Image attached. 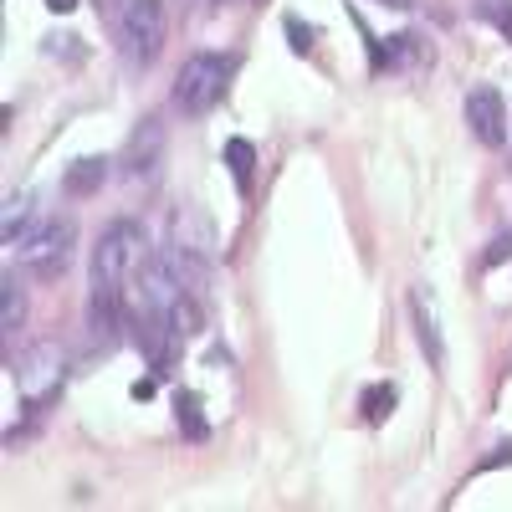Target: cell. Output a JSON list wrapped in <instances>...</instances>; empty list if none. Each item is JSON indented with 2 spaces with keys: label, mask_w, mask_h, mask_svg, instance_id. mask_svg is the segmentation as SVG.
<instances>
[{
  "label": "cell",
  "mask_w": 512,
  "mask_h": 512,
  "mask_svg": "<svg viewBox=\"0 0 512 512\" xmlns=\"http://www.w3.org/2000/svg\"><path fill=\"white\" fill-rule=\"evenodd\" d=\"M159 154H164V128H159V118H144L134 128V139H128V149H123V175L128 180H154Z\"/></svg>",
  "instance_id": "cell-7"
},
{
  "label": "cell",
  "mask_w": 512,
  "mask_h": 512,
  "mask_svg": "<svg viewBox=\"0 0 512 512\" xmlns=\"http://www.w3.org/2000/svg\"><path fill=\"white\" fill-rule=\"evenodd\" d=\"M231 72H236V62L221 57V52H195V57H185V67L175 72V108L190 113V118H205L210 108L226 98Z\"/></svg>",
  "instance_id": "cell-2"
},
{
  "label": "cell",
  "mask_w": 512,
  "mask_h": 512,
  "mask_svg": "<svg viewBox=\"0 0 512 512\" xmlns=\"http://www.w3.org/2000/svg\"><path fill=\"white\" fill-rule=\"evenodd\" d=\"M118 47L134 67H149L164 47V0H128L118 11Z\"/></svg>",
  "instance_id": "cell-3"
},
{
  "label": "cell",
  "mask_w": 512,
  "mask_h": 512,
  "mask_svg": "<svg viewBox=\"0 0 512 512\" xmlns=\"http://www.w3.org/2000/svg\"><path fill=\"white\" fill-rule=\"evenodd\" d=\"M282 26H287V36H292V52H313V41H318V31H313V26H303L297 16H287Z\"/></svg>",
  "instance_id": "cell-15"
},
{
  "label": "cell",
  "mask_w": 512,
  "mask_h": 512,
  "mask_svg": "<svg viewBox=\"0 0 512 512\" xmlns=\"http://www.w3.org/2000/svg\"><path fill=\"white\" fill-rule=\"evenodd\" d=\"M507 256H512V231H502V236H497V241L487 246V256H482V267H502Z\"/></svg>",
  "instance_id": "cell-16"
},
{
  "label": "cell",
  "mask_w": 512,
  "mask_h": 512,
  "mask_svg": "<svg viewBox=\"0 0 512 512\" xmlns=\"http://www.w3.org/2000/svg\"><path fill=\"white\" fill-rule=\"evenodd\" d=\"M31 216H36V195H31V190L6 200V241H11V246L31 236V231H26V226H31Z\"/></svg>",
  "instance_id": "cell-12"
},
{
  "label": "cell",
  "mask_w": 512,
  "mask_h": 512,
  "mask_svg": "<svg viewBox=\"0 0 512 512\" xmlns=\"http://www.w3.org/2000/svg\"><path fill=\"white\" fill-rule=\"evenodd\" d=\"M6 333H16L21 323H26V297H21V277L16 272H6Z\"/></svg>",
  "instance_id": "cell-14"
},
{
  "label": "cell",
  "mask_w": 512,
  "mask_h": 512,
  "mask_svg": "<svg viewBox=\"0 0 512 512\" xmlns=\"http://www.w3.org/2000/svg\"><path fill=\"white\" fill-rule=\"evenodd\" d=\"M466 123H472V134L487 144V149H502L507 144V103L497 88H477L466 93Z\"/></svg>",
  "instance_id": "cell-6"
},
{
  "label": "cell",
  "mask_w": 512,
  "mask_h": 512,
  "mask_svg": "<svg viewBox=\"0 0 512 512\" xmlns=\"http://www.w3.org/2000/svg\"><path fill=\"white\" fill-rule=\"evenodd\" d=\"M72 241H77V226L72 221H47L41 231H31L21 241V267L36 277V282H57L72 262Z\"/></svg>",
  "instance_id": "cell-4"
},
{
  "label": "cell",
  "mask_w": 512,
  "mask_h": 512,
  "mask_svg": "<svg viewBox=\"0 0 512 512\" xmlns=\"http://www.w3.org/2000/svg\"><path fill=\"white\" fill-rule=\"evenodd\" d=\"M72 6H77V0H47V11H57V16H67Z\"/></svg>",
  "instance_id": "cell-19"
},
{
  "label": "cell",
  "mask_w": 512,
  "mask_h": 512,
  "mask_svg": "<svg viewBox=\"0 0 512 512\" xmlns=\"http://www.w3.org/2000/svg\"><path fill=\"white\" fill-rule=\"evenodd\" d=\"M103 6H113V0H98V11H103Z\"/></svg>",
  "instance_id": "cell-21"
},
{
  "label": "cell",
  "mask_w": 512,
  "mask_h": 512,
  "mask_svg": "<svg viewBox=\"0 0 512 512\" xmlns=\"http://www.w3.org/2000/svg\"><path fill=\"white\" fill-rule=\"evenodd\" d=\"M395 405H400V390H395L390 379L369 384V390L359 395V410H364V420H369V425H384V420H390V410H395Z\"/></svg>",
  "instance_id": "cell-11"
},
{
  "label": "cell",
  "mask_w": 512,
  "mask_h": 512,
  "mask_svg": "<svg viewBox=\"0 0 512 512\" xmlns=\"http://www.w3.org/2000/svg\"><path fill=\"white\" fill-rule=\"evenodd\" d=\"M507 461H512V441H502L492 456H482V461H477V472H497V466H507Z\"/></svg>",
  "instance_id": "cell-17"
},
{
  "label": "cell",
  "mask_w": 512,
  "mask_h": 512,
  "mask_svg": "<svg viewBox=\"0 0 512 512\" xmlns=\"http://www.w3.org/2000/svg\"><path fill=\"white\" fill-rule=\"evenodd\" d=\"M384 6H410V0H384Z\"/></svg>",
  "instance_id": "cell-20"
},
{
  "label": "cell",
  "mask_w": 512,
  "mask_h": 512,
  "mask_svg": "<svg viewBox=\"0 0 512 512\" xmlns=\"http://www.w3.org/2000/svg\"><path fill=\"white\" fill-rule=\"evenodd\" d=\"M175 415H180V431H185L195 446L210 441V420H205V405H200L195 390H180V395H175Z\"/></svg>",
  "instance_id": "cell-10"
},
{
  "label": "cell",
  "mask_w": 512,
  "mask_h": 512,
  "mask_svg": "<svg viewBox=\"0 0 512 512\" xmlns=\"http://www.w3.org/2000/svg\"><path fill=\"white\" fill-rule=\"evenodd\" d=\"M149 262V236L139 221H113L93 251V287H108V292H123L134 282V272Z\"/></svg>",
  "instance_id": "cell-1"
},
{
  "label": "cell",
  "mask_w": 512,
  "mask_h": 512,
  "mask_svg": "<svg viewBox=\"0 0 512 512\" xmlns=\"http://www.w3.org/2000/svg\"><path fill=\"white\" fill-rule=\"evenodd\" d=\"M103 180H108V159H98V154H88V159H77L67 175H62V190L67 195H77V200H88V195H98L103 190Z\"/></svg>",
  "instance_id": "cell-9"
},
{
  "label": "cell",
  "mask_w": 512,
  "mask_h": 512,
  "mask_svg": "<svg viewBox=\"0 0 512 512\" xmlns=\"http://www.w3.org/2000/svg\"><path fill=\"white\" fill-rule=\"evenodd\" d=\"M67 359H62V349L57 344H36V349H26L21 359H16V384H21V395L31 400V405H47V400H57V390H62V379H67V369H62Z\"/></svg>",
  "instance_id": "cell-5"
},
{
  "label": "cell",
  "mask_w": 512,
  "mask_h": 512,
  "mask_svg": "<svg viewBox=\"0 0 512 512\" xmlns=\"http://www.w3.org/2000/svg\"><path fill=\"white\" fill-rule=\"evenodd\" d=\"M154 390H159V374H149V379H134V390H128V395H134V400H154Z\"/></svg>",
  "instance_id": "cell-18"
},
{
  "label": "cell",
  "mask_w": 512,
  "mask_h": 512,
  "mask_svg": "<svg viewBox=\"0 0 512 512\" xmlns=\"http://www.w3.org/2000/svg\"><path fill=\"white\" fill-rule=\"evenodd\" d=\"M226 164L241 190H251V169H256V144L251 139H226Z\"/></svg>",
  "instance_id": "cell-13"
},
{
  "label": "cell",
  "mask_w": 512,
  "mask_h": 512,
  "mask_svg": "<svg viewBox=\"0 0 512 512\" xmlns=\"http://www.w3.org/2000/svg\"><path fill=\"white\" fill-rule=\"evenodd\" d=\"M410 313H415V333H420V349H425V359H431L436 369L446 364V338H441V313H436V297L425 292V287H415L410 292Z\"/></svg>",
  "instance_id": "cell-8"
}]
</instances>
